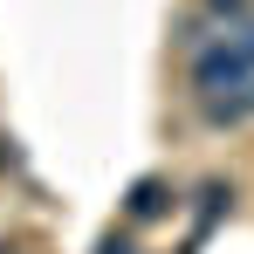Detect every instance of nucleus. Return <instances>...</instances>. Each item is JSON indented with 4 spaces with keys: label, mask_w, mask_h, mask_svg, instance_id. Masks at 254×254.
<instances>
[{
    "label": "nucleus",
    "mask_w": 254,
    "mask_h": 254,
    "mask_svg": "<svg viewBox=\"0 0 254 254\" xmlns=\"http://www.w3.org/2000/svg\"><path fill=\"white\" fill-rule=\"evenodd\" d=\"M248 83H254V62L227 42V35H213L206 48H192V89H199V96H213V89H248Z\"/></svg>",
    "instance_id": "obj_1"
},
{
    "label": "nucleus",
    "mask_w": 254,
    "mask_h": 254,
    "mask_svg": "<svg viewBox=\"0 0 254 254\" xmlns=\"http://www.w3.org/2000/svg\"><path fill=\"white\" fill-rule=\"evenodd\" d=\"M165 206H172V186H165V179H137V186H130V220H158Z\"/></svg>",
    "instance_id": "obj_2"
},
{
    "label": "nucleus",
    "mask_w": 254,
    "mask_h": 254,
    "mask_svg": "<svg viewBox=\"0 0 254 254\" xmlns=\"http://www.w3.org/2000/svg\"><path fill=\"white\" fill-rule=\"evenodd\" d=\"M213 35H220V21H213V14H186V21L172 28V48H179V55H192V48H206Z\"/></svg>",
    "instance_id": "obj_3"
},
{
    "label": "nucleus",
    "mask_w": 254,
    "mask_h": 254,
    "mask_svg": "<svg viewBox=\"0 0 254 254\" xmlns=\"http://www.w3.org/2000/svg\"><path fill=\"white\" fill-rule=\"evenodd\" d=\"M248 7H254V0H199V14H213L220 28H234V21H241Z\"/></svg>",
    "instance_id": "obj_4"
},
{
    "label": "nucleus",
    "mask_w": 254,
    "mask_h": 254,
    "mask_svg": "<svg viewBox=\"0 0 254 254\" xmlns=\"http://www.w3.org/2000/svg\"><path fill=\"white\" fill-rule=\"evenodd\" d=\"M220 206H234V186H220V179H206V186H199V213H220Z\"/></svg>",
    "instance_id": "obj_5"
},
{
    "label": "nucleus",
    "mask_w": 254,
    "mask_h": 254,
    "mask_svg": "<svg viewBox=\"0 0 254 254\" xmlns=\"http://www.w3.org/2000/svg\"><path fill=\"white\" fill-rule=\"evenodd\" d=\"M96 254H137V241H130V234H103V248Z\"/></svg>",
    "instance_id": "obj_6"
},
{
    "label": "nucleus",
    "mask_w": 254,
    "mask_h": 254,
    "mask_svg": "<svg viewBox=\"0 0 254 254\" xmlns=\"http://www.w3.org/2000/svg\"><path fill=\"white\" fill-rule=\"evenodd\" d=\"M7 165H14V151H7V137H0V172H7Z\"/></svg>",
    "instance_id": "obj_7"
}]
</instances>
